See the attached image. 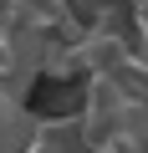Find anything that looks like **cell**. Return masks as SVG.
Wrapping results in <instances>:
<instances>
[{"mask_svg": "<svg viewBox=\"0 0 148 153\" xmlns=\"http://www.w3.org/2000/svg\"><path fill=\"white\" fill-rule=\"evenodd\" d=\"M31 133H36V123L26 117V107L0 92V153H21Z\"/></svg>", "mask_w": 148, "mask_h": 153, "instance_id": "obj_2", "label": "cell"}, {"mask_svg": "<svg viewBox=\"0 0 148 153\" xmlns=\"http://www.w3.org/2000/svg\"><path fill=\"white\" fill-rule=\"evenodd\" d=\"M21 153H92V143L82 133V117H56V123H36Z\"/></svg>", "mask_w": 148, "mask_h": 153, "instance_id": "obj_1", "label": "cell"}]
</instances>
